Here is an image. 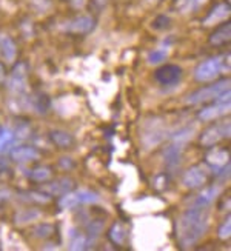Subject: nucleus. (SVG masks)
Wrapping results in <instances>:
<instances>
[{"instance_id":"obj_15","label":"nucleus","mask_w":231,"mask_h":251,"mask_svg":"<svg viewBox=\"0 0 231 251\" xmlns=\"http://www.w3.org/2000/svg\"><path fill=\"white\" fill-rule=\"evenodd\" d=\"M182 147H178L171 144L170 147H167V150L163 151V160H165V165L170 170H174L180 165V157H182Z\"/></svg>"},{"instance_id":"obj_21","label":"nucleus","mask_w":231,"mask_h":251,"mask_svg":"<svg viewBox=\"0 0 231 251\" xmlns=\"http://www.w3.org/2000/svg\"><path fill=\"white\" fill-rule=\"evenodd\" d=\"M42 217V213L36 208H25V210H22L16 214L14 217V222L17 225H26V224H31V222H34L37 219H40Z\"/></svg>"},{"instance_id":"obj_9","label":"nucleus","mask_w":231,"mask_h":251,"mask_svg":"<svg viewBox=\"0 0 231 251\" xmlns=\"http://www.w3.org/2000/svg\"><path fill=\"white\" fill-rule=\"evenodd\" d=\"M93 28H94V19L90 16L77 17V19L68 22V24L63 26L65 31L74 32V34H86V32H90Z\"/></svg>"},{"instance_id":"obj_6","label":"nucleus","mask_w":231,"mask_h":251,"mask_svg":"<svg viewBox=\"0 0 231 251\" xmlns=\"http://www.w3.org/2000/svg\"><path fill=\"white\" fill-rule=\"evenodd\" d=\"M170 131L165 129L162 124L159 122H151V125L144 129V133H142V144H144V147L147 150L150 148H154L157 147L159 144H162V142L168 137Z\"/></svg>"},{"instance_id":"obj_1","label":"nucleus","mask_w":231,"mask_h":251,"mask_svg":"<svg viewBox=\"0 0 231 251\" xmlns=\"http://www.w3.org/2000/svg\"><path fill=\"white\" fill-rule=\"evenodd\" d=\"M210 228L208 206L193 205L186 208L176 221V237L180 248H191L206 234Z\"/></svg>"},{"instance_id":"obj_30","label":"nucleus","mask_w":231,"mask_h":251,"mask_svg":"<svg viewBox=\"0 0 231 251\" xmlns=\"http://www.w3.org/2000/svg\"><path fill=\"white\" fill-rule=\"evenodd\" d=\"M103 226H105L103 221H101V219H96V221H93V222L88 224V234H90V237H91V239H96L99 234L102 233Z\"/></svg>"},{"instance_id":"obj_7","label":"nucleus","mask_w":231,"mask_h":251,"mask_svg":"<svg viewBox=\"0 0 231 251\" xmlns=\"http://www.w3.org/2000/svg\"><path fill=\"white\" fill-rule=\"evenodd\" d=\"M26 65L24 62H19L11 71L8 79V90L14 94H24L26 91Z\"/></svg>"},{"instance_id":"obj_2","label":"nucleus","mask_w":231,"mask_h":251,"mask_svg":"<svg viewBox=\"0 0 231 251\" xmlns=\"http://www.w3.org/2000/svg\"><path fill=\"white\" fill-rule=\"evenodd\" d=\"M227 90H230V80L224 79V80H219L206 88H201L194 93H191L188 97H186V103L188 105H197V103H205V102H210V100H216L219 96L222 93H225Z\"/></svg>"},{"instance_id":"obj_32","label":"nucleus","mask_w":231,"mask_h":251,"mask_svg":"<svg viewBox=\"0 0 231 251\" xmlns=\"http://www.w3.org/2000/svg\"><path fill=\"white\" fill-rule=\"evenodd\" d=\"M88 245V239L83 234H74L70 244V250H85Z\"/></svg>"},{"instance_id":"obj_11","label":"nucleus","mask_w":231,"mask_h":251,"mask_svg":"<svg viewBox=\"0 0 231 251\" xmlns=\"http://www.w3.org/2000/svg\"><path fill=\"white\" fill-rule=\"evenodd\" d=\"M230 113V102H217L213 106H206L199 113V119L204 122H210L214 119Z\"/></svg>"},{"instance_id":"obj_29","label":"nucleus","mask_w":231,"mask_h":251,"mask_svg":"<svg viewBox=\"0 0 231 251\" xmlns=\"http://www.w3.org/2000/svg\"><path fill=\"white\" fill-rule=\"evenodd\" d=\"M26 202H37V203H48L50 202V194L45 193H37V191H29V193H24V198H22Z\"/></svg>"},{"instance_id":"obj_35","label":"nucleus","mask_w":231,"mask_h":251,"mask_svg":"<svg viewBox=\"0 0 231 251\" xmlns=\"http://www.w3.org/2000/svg\"><path fill=\"white\" fill-rule=\"evenodd\" d=\"M16 139H19V140H22V139H26L28 136H29V125H26V124H22V125H19L17 128H16V131H14V134H13Z\"/></svg>"},{"instance_id":"obj_13","label":"nucleus","mask_w":231,"mask_h":251,"mask_svg":"<svg viewBox=\"0 0 231 251\" xmlns=\"http://www.w3.org/2000/svg\"><path fill=\"white\" fill-rule=\"evenodd\" d=\"M26 105H29V108H32L36 113L45 114L50 110V97L45 96L43 93H34V94L28 96Z\"/></svg>"},{"instance_id":"obj_17","label":"nucleus","mask_w":231,"mask_h":251,"mask_svg":"<svg viewBox=\"0 0 231 251\" xmlns=\"http://www.w3.org/2000/svg\"><path fill=\"white\" fill-rule=\"evenodd\" d=\"M219 193H221V187H217V185L208 187V188H205L204 191H201L199 194L196 196L193 205H197V206H210L211 202L219 196Z\"/></svg>"},{"instance_id":"obj_14","label":"nucleus","mask_w":231,"mask_h":251,"mask_svg":"<svg viewBox=\"0 0 231 251\" xmlns=\"http://www.w3.org/2000/svg\"><path fill=\"white\" fill-rule=\"evenodd\" d=\"M196 131H197L196 124H191V125H185V126H182L180 129H178V131H176V133L171 136V137H173V144L183 148V147H185L186 144H188V142L194 137Z\"/></svg>"},{"instance_id":"obj_20","label":"nucleus","mask_w":231,"mask_h":251,"mask_svg":"<svg viewBox=\"0 0 231 251\" xmlns=\"http://www.w3.org/2000/svg\"><path fill=\"white\" fill-rule=\"evenodd\" d=\"M50 137L59 148H70L74 144L73 136L70 133H67V131H63V129H51L50 131Z\"/></svg>"},{"instance_id":"obj_26","label":"nucleus","mask_w":231,"mask_h":251,"mask_svg":"<svg viewBox=\"0 0 231 251\" xmlns=\"http://www.w3.org/2000/svg\"><path fill=\"white\" fill-rule=\"evenodd\" d=\"M77 203H79V199H77L76 193H65L59 199V206L62 210H71L77 206Z\"/></svg>"},{"instance_id":"obj_22","label":"nucleus","mask_w":231,"mask_h":251,"mask_svg":"<svg viewBox=\"0 0 231 251\" xmlns=\"http://www.w3.org/2000/svg\"><path fill=\"white\" fill-rule=\"evenodd\" d=\"M206 3V0H180L178 3V11L180 14H191Z\"/></svg>"},{"instance_id":"obj_36","label":"nucleus","mask_w":231,"mask_h":251,"mask_svg":"<svg viewBox=\"0 0 231 251\" xmlns=\"http://www.w3.org/2000/svg\"><path fill=\"white\" fill-rule=\"evenodd\" d=\"M5 75H6V71H5V67L3 63H0V83L5 80Z\"/></svg>"},{"instance_id":"obj_8","label":"nucleus","mask_w":231,"mask_h":251,"mask_svg":"<svg viewBox=\"0 0 231 251\" xmlns=\"http://www.w3.org/2000/svg\"><path fill=\"white\" fill-rule=\"evenodd\" d=\"M206 179H208V173H206L205 167L194 165L185 171L183 177H182V183L185 188L194 190V188L202 187V185L206 182Z\"/></svg>"},{"instance_id":"obj_4","label":"nucleus","mask_w":231,"mask_h":251,"mask_svg":"<svg viewBox=\"0 0 231 251\" xmlns=\"http://www.w3.org/2000/svg\"><path fill=\"white\" fill-rule=\"evenodd\" d=\"M230 129H231V125L230 122H221V124H216L210 128H206L202 136H201V145L202 147H214L217 142H221L222 139H228L230 137Z\"/></svg>"},{"instance_id":"obj_19","label":"nucleus","mask_w":231,"mask_h":251,"mask_svg":"<svg viewBox=\"0 0 231 251\" xmlns=\"http://www.w3.org/2000/svg\"><path fill=\"white\" fill-rule=\"evenodd\" d=\"M0 51H2L3 57L8 62H14V59L17 56V48H16V43L13 42V39L6 34H0Z\"/></svg>"},{"instance_id":"obj_27","label":"nucleus","mask_w":231,"mask_h":251,"mask_svg":"<svg viewBox=\"0 0 231 251\" xmlns=\"http://www.w3.org/2000/svg\"><path fill=\"white\" fill-rule=\"evenodd\" d=\"M125 236H127V231H125V228L120 224H114L111 226V230H109V239H111L113 242L119 244V245L124 244Z\"/></svg>"},{"instance_id":"obj_25","label":"nucleus","mask_w":231,"mask_h":251,"mask_svg":"<svg viewBox=\"0 0 231 251\" xmlns=\"http://www.w3.org/2000/svg\"><path fill=\"white\" fill-rule=\"evenodd\" d=\"M28 177L34 182H45L51 177V170L48 167H36L29 170Z\"/></svg>"},{"instance_id":"obj_24","label":"nucleus","mask_w":231,"mask_h":251,"mask_svg":"<svg viewBox=\"0 0 231 251\" xmlns=\"http://www.w3.org/2000/svg\"><path fill=\"white\" fill-rule=\"evenodd\" d=\"M76 196H77V199H79V203L93 205V203L101 202V196L94 191H90V190H79L76 193Z\"/></svg>"},{"instance_id":"obj_33","label":"nucleus","mask_w":231,"mask_h":251,"mask_svg":"<svg viewBox=\"0 0 231 251\" xmlns=\"http://www.w3.org/2000/svg\"><path fill=\"white\" fill-rule=\"evenodd\" d=\"M13 139H14V136H13V133H11L9 129H5L3 133H0V152L5 151L11 145Z\"/></svg>"},{"instance_id":"obj_16","label":"nucleus","mask_w":231,"mask_h":251,"mask_svg":"<svg viewBox=\"0 0 231 251\" xmlns=\"http://www.w3.org/2000/svg\"><path fill=\"white\" fill-rule=\"evenodd\" d=\"M228 16H230V5L228 3H221V5H217L210 13V16L204 20V25L205 26L217 25V24H221V22H224Z\"/></svg>"},{"instance_id":"obj_37","label":"nucleus","mask_w":231,"mask_h":251,"mask_svg":"<svg viewBox=\"0 0 231 251\" xmlns=\"http://www.w3.org/2000/svg\"><path fill=\"white\" fill-rule=\"evenodd\" d=\"M148 2H157V0H148Z\"/></svg>"},{"instance_id":"obj_10","label":"nucleus","mask_w":231,"mask_h":251,"mask_svg":"<svg viewBox=\"0 0 231 251\" xmlns=\"http://www.w3.org/2000/svg\"><path fill=\"white\" fill-rule=\"evenodd\" d=\"M73 187H74V180L71 177H59L47 183L43 187V191H47V194L50 196H62L65 193H70Z\"/></svg>"},{"instance_id":"obj_28","label":"nucleus","mask_w":231,"mask_h":251,"mask_svg":"<svg viewBox=\"0 0 231 251\" xmlns=\"http://www.w3.org/2000/svg\"><path fill=\"white\" fill-rule=\"evenodd\" d=\"M168 57V48H159V50H154L148 54V62L151 65H159L162 63L165 59Z\"/></svg>"},{"instance_id":"obj_18","label":"nucleus","mask_w":231,"mask_h":251,"mask_svg":"<svg viewBox=\"0 0 231 251\" xmlns=\"http://www.w3.org/2000/svg\"><path fill=\"white\" fill-rule=\"evenodd\" d=\"M228 159H230V154H228V151H225V150H213V152H210V154L206 156V162L211 165L214 173L217 170H221L222 167H225L227 163L230 162Z\"/></svg>"},{"instance_id":"obj_12","label":"nucleus","mask_w":231,"mask_h":251,"mask_svg":"<svg viewBox=\"0 0 231 251\" xmlns=\"http://www.w3.org/2000/svg\"><path fill=\"white\" fill-rule=\"evenodd\" d=\"M39 151L32 147H28V145H22V147H17L11 151V157L16 162H34L39 159Z\"/></svg>"},{"instance_id":"obj_23","label":"nucleus","mask_w":231,"mask_h":251,"mask_svg":"<svg viewBox=\"0 0 231 251\" xmlns=\"http://www.w3.org/2000/svg\"><path fill=\"white\" fill-rule=\"evenodd\" d=\"M231 37V25L227 24L224 25L222 28H219L217 31H214L211 37H210V42L213 45H224L225 42H228Z\"/></svg>"},{"instance_id":"obj_3","label":"nucleus","mask_w":231,"mask_h":251,"mask_svg":"<svg viewBox=\"0 0 231 251\" xmlns=\"http://www.w3.org/2000/svg\"><path fill=\"white\" fill-rule=\"evenodd\" d=\"M225 56H217L211 57L201 65H197V68L194 70V79L197 82H211L214 80L222 70H225Z\"/></svg>"},{"instance_id":"obj_34","label":"nucleus","mask_w":231,"mask_h":251,"mask_svg":"<svg viewBox=\"0 0 231 251\" xmlns=\"http://www.w3.org/2000/svg\"><path fill=\"white\" fill-rule=\"evenodd\" d=\"M217 236L221 237V239H228L231 236V222H230V217L221 224V226H219V230H217Z\"/></svg>"},{"instance_id":"obj_5","label":"nucleus","mask_w":231,"mask_h":251,"mask_svg":"<svg viewBox=\"0 0 231 251\" xmlns=\"http://www.w3.org/2000/svg\"><path fill=\"white\" fill-rule=\"evenodd\" d=\"M182 68L179 65H163V67L157 68L156 73H154V79L157 80L159 85L162 86H176L179 85L182 80Z\"/></svg>"},{"instance_id":"obj_31","label":"nucleus","mask_w":231,"mask_h":251,"mask_svg":"<svg viewBox=\"0 0 231 251\" xmlns=\"http://www.w3.org/2000/svg\"><path fill=\"white\" fill-rule=\"evenodd\" d=\"M54 231V226L52 225H48V224H40L34 228V236L36 237H40V239H45V237H50Z\"/></svg>"}]
</instances>
